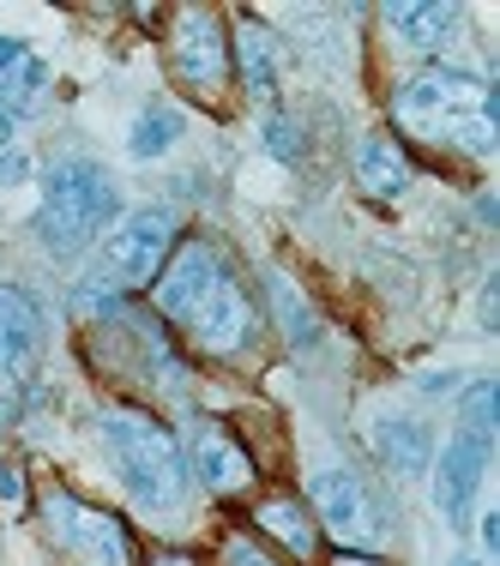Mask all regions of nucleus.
<instances>
[{
	"instance_id": "obj_25",
	"label": "nucleus",
	"mask_w": 500,
	"mask_h": 566,
	"mask_svg": "<svg viewBox=\"0 0 500 566\" xmlns=\"http://www.w3.org/2000/svg\"><path fill=\"white\" fill-rule=\"evenodd\" d=\"M332 566H386L381 555H368V548H337Z\"/></svg>"
},
{
	"instance_id": "obj_15",
	"label": "nucleus",
	"mask_w": 500,
	"mask_h": 566,
	"mask_svg": "<svg viewBox=\"0 0 500 566\" xmlns=\"http://www.w3.org/2000/svg\"><path fill=\"white\" fill-rule=\"evenodd\" d=\"M386 24L398 31L404 49H446L458 31V7H423V0H404V7H386Z\"/></svg>"
},
{
	"instance_id": "obj_11",
	"label": "nucleus",
	"mask_w": 500,
	"mask_h": 566,
	"mask_svg": "<svg viewBox=\"0 0 500 566\" xmlns=\"http://www.w3.org/2000/svg\"><path fill=\"white\" fill-rule=\"evenodd\" d=\"M187 476H199L211 494H241L253 482V458L229 440L223 422L199 416V422L187 428Z\"/></svg>"
},
{
	"instance_id": "obj_19",
	"label": "nucleus",
	"mask_w": 500,
	"mask_h": 566,
	"mask_svg": "<svg viewBox=\"0 0 500 566\" xmlns=\"http://www.w3.org/2000/svg\"><path fill=\"white\" fill-rule=\"evenodd\" d=\"M175 139H181V109H169V103H152V109H139V120H133L127 151L139 157V164H152V157H164Z\"/></svg>"
},
{
	"instance_id": "obj_16",
	"label": "nucleus",
	"mask_w": 500,
	"mask_h": 566,
	"mask_svg": "<svg viewBox=\"0 0 500 566\" xmlns=\"http://www.w3.org/2000/svg\"><path fill=\"white\" fill-rule=\"evenodd\" d=\"M253 524H260L265 536H278V543L290 548V555H302V560L320 548V524L308 518V506L290 501V494H272V501H260V506H253Z\"/></svg>"
},
{
	"instance_id": "obj_9",
	"label": "nucleus",
	"mask_w": 500,
	"mask_h": 566,
	"mask_svg": "<svg viewBox=\"0 0 500 566\" xmlns=\"http://www.w3.org/2000/svg\"><path fill=\"white\" fill-rule=\"evenodd\" d=\"M482 470H489V440L465 434L458 428L440 452V470H435V506L452 531L470 524V506H477V489H482Z\"/></svg>"
},
{
	"instance_id": "obj_8",
	"label": "nucleus",
	"mask_w": 500,
	"mask_h": 566,
	"mask_svg": "<svg viewBox=\"0 0 500 566\" xmlns=\"http://www.w3.org/2000/svg\"><path fill=\"white\" fill-rule=\"evenodd\" d=\"M169 73L187 97H218L229 85V36L223 19L211 7H181L175 12V36H169Z\"/></svg>"
},
{
	"instance_id": "obj_30",
	"label": "nucleus",
	"mask_w": 500,
	"mask_h": 566,
	"mask_svg": "<svg viewBox=\"0 0 500 566\" xmlns=\"http://www.w3.org/2000/svg\"><path fill=\"white\" fill-rule=\"evenodd\" d=\"M452 566H482V560H452Z\"/></svg>"
},
{
	"instance_id": "obj_1",
	"label": "nucleus",
	"mask_w": 500,
	"mask_h": 566,
	"mask_svg": "<svg viewBox=\"0 0 500 566\" xmlns=\"http://www.w3.org/2000/svg\"><path fill=\"white\" fill-rule=\"evenodd\" d=\"M152 302L157 314L181 332L187 344H199L206 356H241L253 344V295L241 290L236 265L211 248L206 235H187L175 241V253L164 260V272L152 283Z\"/></svg>"
},
{
	"instance_id": "obj_24",
	"label": "nucleus",
	"mask_w": 500,
	"mask_h": 566,
	"mask_svg": "<svg viewBox=\"0 0 500 566\" xmlns=\"http://www.w3.org/2000/svg\"><path fill=\"white\" fill-rule=\"evenodd\" d=\"M494 302H500V277L482 283V302H477V314H482V332H500L494 326Z\"/></svg>"
},
{
	"instance_id": "obj_28",
	"label": "nucleus",
	"mask_w": 500,
	"mask_h": 566,
	"mask_svg": "<svg viewBox=\"0 0 500 566\" xmlns=\"http://www.w3.org/2000/svg\"><path fill=\"white\" fill-rule=\"evenodd\" d=\"M152 566H199V560H194V555H181V548H169V555H157Z\"/></svg>"
},
{
	"instance_id": "obj_23",
	"label": "nucleus",
	"mask_w": 500,
	"mask_h": 566,
	"mask_svg": "<svg viewBox=\"0 0 500 566\" xmlns=\"http://www.w3.org/2000/svg\"><path fill=\"white\" fill-rule=\"evenodd\" d=\"M0 501H7V506L24 501V470L12 464V458H0Z\"/></svg>"
},
{
	"instance_id": "obj_4",
	"label": "nucleus",
	"mask_w": 500,
	"mask_h": 566,
	"mask_svg": "<svg viewBox=\"0 0 500 566\" xmlns=\"http://www.w3.org/2000/svg\"><path fill=\"white\" fill-rule=\"evenodd\" d=\"M115 211H121V199H115L110 175L97 164H85V157H61V164H49V175H43L37 241H43L55 260H73V253H85L91 241L115 223Z\"/></svg>"
},
{
	"instance_id": "obj_22",
	"label": "nucleus",
	"mask_w": 500,
	"mask_h": 566,
	"mask_svg": "<svg viewBox=\"0 0 500 566\" xmlns=\"http://www.w3.org/2000/svg\"><path fill=\"white\" fill-rule=\"evenodd\" d=\"M265 151H272L278 164H302V133H295L283 115H272L265 120Z\"/></svg>"
},
{
	"instance_id": "obj_3",
	"label": "nucleus",
	"mask_w": 500,
	"mask_h": 566,
	"mask_svg": "<svg viewBox=\"0 0 500 566\" xmlns=\"http://www.w3.org/2000/svg\"><path fill=\"white\" fill-rule=\"evenodd\" d=\"M103 440H110V458L127 482V494L145 512H175L187 501V458L175 447V434L157 416L145 410H103Z\"/></svg>"
},
{
	"instance_id": "obj_5",
	"label": "nucleus",
	"mask_w": 500,
	"mask_h": 566,
	"mask_svg": "<svg viewBox=\"0 0 500 566\" xmlns=\"http://www.w3.org/2000/svg\"><path fill=\"white\" fill-rule=\"evenodd\" d=\"M169 253H175V211L169 206H139L110 229V241H103L97 283L115 290V295L121 290H145V283H157Z\"/></svg>"
},
{
	"instance_id": "obj_20",
	"label": "nucleus",
	"mask_w": 500,
	"mask_h": 566,
	"mask_svg": "<svg viewBox=\"0 0 500 566\" xmlns=\"http://www.w3.org/2000/svg\"><path fill=\"white\" fill-rule=\"evenodd\" d=\"M458 422H465V434L489 440L494 434V380H470L465 398H458Z\"/></svg>"
},
{
	"instance_id": "obj_13",
	"label": "nucleus",
	"mask_w": 500,
	"mask_h": 566,
	"mask_svg": "<svg viewBox=\"0 0 500 566\" xmlns=\"http://www.w3.org/2000/svg\"><path fill=\"white\" fill-rule=\"evenodd\" d=\"M356 181H362V193H374V199H404V187H410V157H404V145L386 139V133H368V139L356 145Z\"/></svg>"
},
{
	"instance_id": "obj_10",
	"label": "nucleus",
	"mask_w": 500,
	"mask_h": 566,
	"mask_svg": "<svg viewBox=\"0 0 500 566\" xmlns=\"http://www.w3.org/2000/svg\"><path fill=\"white\" fill-rule=\"evenodd\" d=\"M43 302L24 283H0V392L24 380V368L43 349Z\"/></svg>"
},
{
	"instance_id": "obj_21",
	"label": "nucleus",
	"mask_w": 500,
	"mask_h": 566,
	"mask_svg": "<svg viewBox=\"0 0 500 566\" xmlns=\"http://www.w3.org/2000/svg\"><path fill=\"white\" fill-rule=\"evenodd\" d=\"M218 560L223 566H283L278 555H272V548H260V543H253V536H223V548H218Z\"/></svg>"
},
{
	"instance_id": "obj_14",
	"label": "nucleus",
	"mask_w": 500,
	"mask_h": 566,
	"mask_svg": "<svg viewBox=\"0 0 500 566\" xmlns=\"http://www.w3.org/2000/svg\"><path fill=\"white\" fill-rule=\"evenodd\" d=\"M49 85V66L19 43V36H0V115L31 109V97Z\"/></svg>"
},
{
	"instance_id": "obj_2",
	"label": "nucleus",
	"mask_w": 500,
	"mask_h": 566,
	"mask_svg": "<svg viewBox=\"0 0 500 566\" xmlns=\"http://www.w3.org/2000/svg\"><path fill=\"white\" fill-rule=\"evenodd\" d=\"M392 115L404 120V133L428 145H452L465 157H494L500 145V115H494V85L465 66H423L398 85Z\"/></svg>"
},
{
	"instance_id": "obj_27",
	"label": "nucleus",
	"mask_w": 500,
	"mask_h": 566,
	"mask_svg": "<svg viewBox=\"0 0 500 566\" xmlns=\"http://www.w3.org/2000/svg\"><path fill=\"white\" fill-rule=\"evenodd\" d=\"M482 548H500V512H489V518H482Z\"/></svg>"
},
{
	"instance_id": "obj_18",
	"label": "nucleus",
	"mask_w": 500,
	"mask_h": 566,
	"mask_svg": "<svg viewBox=\"0 0 500 566\" xmlns=\"http://www.w3.org/2000/svg\"><path fill=\"white\" fill-rule=\"evenodd\" d=\"M265 295H272V307H278V319H283V338H290L295 349H308V344H320V319H314V307L302 302V290H295L283 272L265 277Z\"/></svg>"
},
{
	"instance_id": "obj_7",
	"label": "nucleus",
	"mask_w": 500,
	"mask_h": 566,
	"mask_svg": "<svg viewBox=\"0 0 500 566\" xmlns=\"http://www.w3.org/2000/svg\"><path fill=\"white\" fill-rule=\"evenodd\" d=\"M308 501H314L320 524H326L332 536H344V548H381L392 543V506L386 494L374 489L368 476H356V470H320L314 482H308Z\"/></svg>"
},
{
	"instance_id": "obj_6",
	"label": "nucleus",
	"mask_w": 500,
	"mask_h": 566,
	"mask_svg": "<svg viewBox=\"0 0 500 566\" xmlns=\"http://www.w3.org/2000/svg\"><path fill=\"white\" fill-rule=\"evenodd\" d=\"M43 531L61 555H73L79 566H133V536L115 512L79 501L66 489L43 494Z\"/></svg>"
},
{
	"instance_id": "obj_17",
	"label": "nucleus",
	"mask_w": 500,
	"mask_h": 566,
	"mask_svg": "<svg viewBox=\"0 0 500 566\" xmlns=\"http://www.w3.org/2000/svg\"><path fill=\"white\" fill-rule=\"evenodd\" d=\"M229 55H236L241 85H248L253 97H272V91H278V43H272V31H265V24L241 19V31H236V43H229Z\"/></svg>"
},
{
	"instance_id": "obj_29",
	"label": "nucleus",
	"mask_w": 500,
	"mask_h": 566,
	"mask_svg": "<svg viewBox=\"0 0 500 566\" xmlns=\"http://www.w3.org/2000/svg\"><path fill=\"white\" fill-rule=\"evenodd\" d=\"M12 139V115H0V145H7Z\"/></svg>"
},
{
	"instance_id": "obj_12",
	"label": "nucleus",
	"mask_w": 500,
	"mask_h": 566,
	"mask_svg": "<svg viewBox=\"0 0 500 566\" xmlns=\"http://www.w3.org/2000/svg\"><path fill=\"white\" fill-rule=\"evenodd\" d=\"M374 458H381L392 476H423V470L435 464L428 428L410 422V416H381V422H374Z\"/></svg>"
},
{
	"instance_id": "obj_26",
	"label": "nucleus",
	"mask_w": 500,
	"mask_h": 566,
	"mask_svg": "<svg viewBox=\"0 0 500 566\" xmlns=\"http://www.w3.org/2000/svg\"><path fill=\"white\" fill-rule=\"evenodd\" d=\"M19 175H24V157L0 151V181H19Z\"/></svg>"
}]
</instances>
